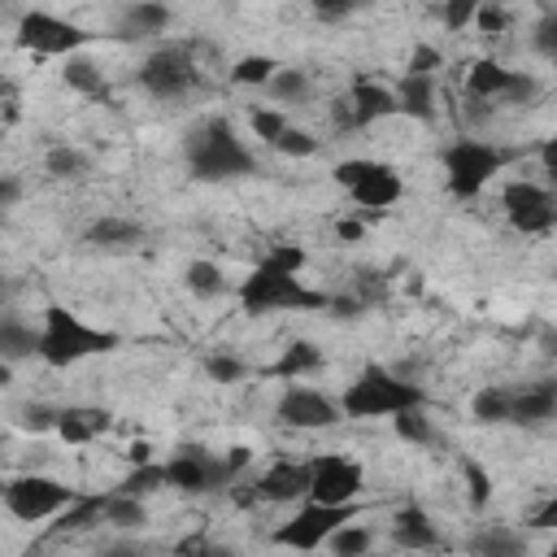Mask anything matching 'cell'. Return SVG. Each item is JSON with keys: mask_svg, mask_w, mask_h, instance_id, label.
I'll use <instances>...</instances> for the list:
<instances>
[{"mask_svg": "<svg viewBox=\"0 0 557 557\" xmlns=\"http://www.w3.org/2000/svg\"><path fill=\"white\" fill-rule=\"evenodd\" d=\"M187 170L200 183H226V178H244L257 174V152L244 144V135L226 122V117H205L187 131Z\"/></svg>", "mask_w": 557, "mask_h": 557, "instance_id": "cell-1", "label": "cell"}, {"mask_svg": "<svg viewBox=\"0 0 557 557\" xmlns=\"http://www.w3.org/2000/svg\"><path fill=\"white\" fill-rule=\"evenodd\" d=\"M117 344H122L117 331L91 326L78 313H70L65 305H48L44 318H39V361H48L52 370H70L87 357L113 352Z\"/></svg>", "mask_w": 557, "mask_h": 557, "instance_id": "cell-2", "label": "cell"}, {"mask_svg": "<svg viewBox=\"0 0 557 557\" xmlns=\"http://www.w3.org/2000/svg\"><path fill=\"white\" fill-rule=\"evenodd\" d=\"M405 409H426V392L383 366H361V374L339 396L344 418H396Z\"/></svg>", "mask_w": 557, "mask_h": 557, "instance_id": "cell-3", "label": "cell"}, {"mask_svg": "<svg viewBox=\"0 0 557 557\" xmlns=\"http://www.w3.org/2000/svg\"><path fill=\"white\" fill-rule=\"evenodd\" d=\"M326 300H331L326 292L309 287L300 274H292L265 257L239 283V305L248 313H300V309H326Z\"/></svg>", "mask_w": 557, "mask_h": 557, "instance_id": "cell-4", "label": "cell"}, {"mask_svg": "<svg viewBox=\"0 0 557 557\" xmlns=\"http://www.w3.org/2000/svg\"><path fill=\"white\" fill-rule=\"evenodd\" d=\"M331 178L335 187L348 191V200L366 213H383L392 209L400 196H405V178L396 165L387 161H374V157H348V161H335L331 165Z\"/></svg>", "mask_w": 557, "mask_h": 557, "instance_id": "cell-5", "label": "cell"}, {"mask_svg": "<svg viewBox=\"0 0 557 557\" xmlns=\"http://www.w3.org/2000/svg\"><path fill=\"white\" fill-rule=\"evenodd\" d=\"M509 152L496 148L492 139H453L444 148V183L457 200H474L500 170H505Z\"/></svg>", "mask_w": 557, "mask_h": 557, "instance_id": "cell-6", "label": "cell"}, {"mask_svg": "<svg viewBox=\"0 0 557 557\" xmlns=\"http://www.w3.org/2000/svg\"><path fill=\"white\" fill-rule=\"evenodd\" d=\"M0 505L17 522H48L61 518L70 505H78V492L52 474H17L0 487Z\"/></svg>", "mask_w": 557, "mask_h": 557, "instance_id": "cell-7", "label": "cell"}, {"mask_svg": "<svg viewBox=\"0 0 557 557\" xmlns=\"http://www.w3.org/2000/svg\"><path fill=\"white\" fill-rule=\"evenodd\" d=\"M352 518H357V505H313V500H300L296 513L287 522H278L270 540L278 548H292V553H318Z\"/></svg>", "mask_w": 557, "mask_h": 557, "instance_id": "cell-8", "label": "cell"}, {"mask_svg": "<svg viewBox=\"0 0 557 557\" xmlns=\"http://www.w3.org/2000/svg\"><path fill=\"white\" fill-rule=\"evenodd\" d=\"M135 78L157 100H183L200 83V65L191 57V44H161L139 61Z\"/></svg>", "mask_w": 557, "mask_h": 557, "instance_id": "cell-9", "label": "cell"}, {"mask_svg": "<svg viewBox=\"0 0 557 557\" xmlns=\"http://www.w3.org/2000/svg\"><path fill=\"white\" fill-rule=\"evenodd\" d=\"M91 35L78 26V22H70V17H61V13H48V9H26L22 17H17V48H26V52H35V57H74L83 44H87Z\"/></svg>", "mask_w": 557, "mask_h": 557, "instance_id": "cell-10", "label": "cell"}, {"mask_svg": "<svg viewBox=\"0 0 557 557\" xmlns=\"http://www.w3.org/2000/svg\"><path fill=\"white\" fill-rule=\"evenodd\" d=\"M366 487V470L348 453H318L309 457V496L313 505H357Z\"/></svg>", "mask_w": 557, "mask_h": 557, "instance_id": "cell-11", "label": "cell"}, {"mask_svg": "<svg viewBox=\"0 0 557 557\" xmlns=\"http://www.w3.org/2000/svg\"><path fill=\"white\" fill-rule=\"evenodd\" d=\"M392 113H396V91L387 83L370 78V74H357L348 83V91L331 104L335 131H366V126H374L379 117H392Z\"/></svg>", "mask_w": 557, "mask_h": 557, "instance_id": "cell-12", "label": "cell"}, {"mask_svg": "<svg viewBox=\"0 0 557 557\" xmlns=\"http://www.w3.org/2000/svg\"><path fill=\"white\" fill-rule=\"evenodd\" d=\"M500 209H505L509 226L522 231V235H548L557 226V200H553L548 183H540V178H513V183H505Z\"/></svg>", "mask_w": 557, "mask_h": 557, "instance_id": "cell-13", "label": "cell"}, {"mask_svg": "<svg viewBox=\"0 0 557 557\" xmlns=\"http://www.w3.org/2000/svg\"><path fill=\"white\" fill-rule=\"evenodd\" d=\"M274 418L283 426H292V431H331L344 413H339V400H331L322 387L287 383V392L274 405Z\"/></svg>", "mask_w": 557, "mask_h": 557, "instance_id": "cell-14", "label": "cell"}, {"mask_svg": "<svg viewBox=\"0 0 557 557\" xmlns=\"http://www.w3.org/2000/svg\"><path fill=\"white\" fill-rule=\"evenodd\" d=\"M161 474H165V487H174V492H213V487H226L222 457L205 453L200 444H187V448L170 453L161 461Z\"/></svg>", "mask_w": 557, "mask_h": 557, "instance_id": "cell-15", "label": "cell"}, {"mask_svg": "<svg viewBox=\"0 0 557 557\" xmlns=\"http://www.w3.org/2000/svg\"><path fill=\"white\" fill-rule=\"evenodd\" d=\"M535 91V78L522 70H509L496 57H479L466 70V96L470 100H527Z\"/></svg>", "mask_w": 557, "mask_h": 557, "instance_id": "cell-16", "label": "cell"}, {"mask_svg": "<svg viewBox=\"0 0 557 557\" xmlns=\"http://www.w3.org/2000/svg\"><path fill=\"white\" fill-rule=\"evenodd\" d=\"M252 483H257L261 505H296V500L309 496V457H305V461L278 457V461H270Z\"/></svg>", "mask_w": 557, "mask_h": 557, "instance_id": "cell-17", "label": "cell"}, {"mask_svg": "<svg viewBox=\"0 0 557 557\" xmlns=\"http://www.w3.org/2000/svg\"><path fill=\"white\" fill-rule=\"evenodd\" d=\"M387 535H392V544L405 548V553H431V548H440V522H435L418 500H409V505H400V509L392 513Z\"/></svg>", "mask_w": 557, "mask_h": 557, "instance_id": "cell-18", "label": "cell"}, {"mask_svg": "<svg viewBox=\"0 0 557 557\" xmlns=\"http://www.w3.org/2000/svg\"><path fill=\"white\" fill-rule=\"evenodd\" d=\"M557 413V383H527V387H509V422L518 426H540Z\"/></svg>", "mask_w": 557, "mask_h": 557, "instance_id": "cell-19", "label": "cell"}, {"mask_svg": "<svg viewBox=\"0 0 557 557\" xmlns=\"http://www.w3.org/2000/svg\"><path fill=\"white\" fill-rule=\"evenodd\" d=\"M0 357L4 366H22L39 357V326H30L22 313H0Z\"/></svg>", "mask_w": 557, "mask_h": 557, "instance_id": "cell-20", "label": "cell"}, {"mask_svg": "<svg viewBox=\"0 0 557 557\" xmlns=\"http://www.w3.org/2000/svg\"><path fill=\"white\" fill-rule=\"evenodd\" d=\"M104 426H109V413L104 409H91V405L57 409V435L65 444H91L96 435H104Z\"/></svg>", "mask_w": 557, "mask_h": 557, "instance_id": "cell-21", "label": "cell"}, {"mask_svg": "<svg viewBox=\"0 0 557 557\" xmlns=\"http://www.w3.org/2000/svg\"><path fill=\"white\" fill-rule=\"evenodd\" d=\"M470 557H527V535L505 522H487L470 540Z\"/></svg>", "mask_w": 557, "mask_h": 557, "instance_id": "cell-22", "label": "cell"}, {"mask_svg": "<svg viewBox=\"0 0 557 557\" xmlns=\"http://www.w3.org/2000/svg\"><path fill=\"white\" fill-rule=\"evenodd\" d=\"M170 22H174V13H170L165 4L139 0V4H126V9H122L117 35H122V39H152V35H165Z\"/></svg>", "mask_w": 557, "mask_h": 557, "instance_id": "cell-23", "label": "cell"}, {"mask_svg": "<svg viewBox=\"0 0 557 557\" xmlns=\"http://www.w3.org/2000/svg\"><path fill=\"white\" fill-rule=\"evenodd\" d=\"M396 113L405 117H418V122H435V78H418V74H405L396 87Z\"/></svg>", "mask_w": 557, "mask_h": 557, "instance_id": "cell-24", "label": "cell"}, {"mask_svg": "<svg viewBox=\"0 0 557 557\" xmlns=\"http://www.w3.org/2000/svg\"><path fill=\"white\" fill-rule=\"evenodd\" d=\"M313 370H322V348L309 344V339H292V344L278 352V361L270 366V374L283 379V383H300V379H309Z\"/></svg>", "mask_w": 557, "mask_h": 557, "instance_id": "cell-25", "label": "cell"}, {"mask_svg": "<svg viewBox=\"0 0 557 557\" xmlns=\"http://www.w3.org/2000/svg\"><path fill=\"white\" fill-rule=\"evenodd\" d=\"M61 83H65L70 91H78V96H91V100L109 96L104 70H100L91 57H83V52H74V57H65V61H61Z\"/></svg>", "mask_w": 557, "mask_h": 557, "instance_id": "cell-26", "label": "cell"}, {"mask_svg": "<svg viewBox=\"0 0 557 557\" xmlns=\"http://www.w3.org/2000/svg\"><path fill=\"white\" fill-rule=\"evenodd\" d=\"M100 522L113 527V531H144L148 527V505L139 496L109 492V496H100Z\"/></svg>", "mask_w": 557, "mask_h": 557, "instance_id": "cell-27", "label": "cell"}, {"mask_svg": "<svg viewBox=\"0 0 557 557\" xmlns=\"http://www.w3.org/2000/svg\"><path fill=\"white\" fill-rule=\"evenodd\" d=\"M265 91H270L274 109H287V104H305V100L313 96V78H309L305 70H296V65H278V70H274V78L265 83Z\"/></svg>", "mask_w": 557, "mask_h": 557, "instance_id": "cell-28", "label": "cell"}, {"mask_svg": "<svg viewBox=\"0 0 557 557\" xmlns=\"http://www.w3.org/2000/svg\"><path fill=\"white\" fill-rule=\"evenodd\" d=\"M183 287H187L196 300H218L231 283H226V270H222L218 261L196 257V261H187V270H183Z\"/></svg>", "mask_w": 557, "mask_h": 557, "instance_id": "cell-29", "label": "cell"}, {"mask_svg": "<svg viewBox=\"0 0 557 557\" xmlns=\"http://www.w3.org/2000/svg\"><path fill=\"white\" fill-rule=\"evenodd\" d=\"M139 235H144V226L131 222V218H117V213H104V218H96V222L83 231V239H87V244H100V248H126V244H135Z\"/></svg>", "mask_w": 557, "mask_h": 557, "instance_id": "cell-30", "label": "cell"}, {"mask_svg": "<svg viewBox=\"0 0 557 557\" xmlns=\"http://www.w3.org/2000/svg\"><path fill=\"white\" fill-rule=\"evenodd\" d=\"M44 170H48L52 178H83V174L91 170V157H87L83 148H74V144H52V148L44 152Z\"/></svg>", "mask_w": 557, "mask_h": 557, "instance_id": "cell-31", "label": "cell"}, {"mask_svg": "<svg viewBox=\"0 0 557 557\" xmlns=\"http://www.w3.org/2000/svg\"><path fill=\"white\" fill-rule=\"evenodd\" d=\"M326 548H331V557H366V553L374 548V531L352 518V522H344V527L326 540Z\"/></svg>", "mask_w": 557, "mask_h": 557, "instance_id": "cell-32", "label": "cell"}, {"mask_svg": "<svg viewBox=\"0 0 557 557\" xmlns=\"http://www.w3.org/2000/svg\"><path fill=\"white\" fill-rule=\"evenodd\" d=\"M274 70H278L274 57H265V52H248V57H239V61L231 65V83H235V87H265V83L274 78Z\"/></svg>", "mask_w": 557, "mask_h": 557, "instance_id": "cell-33", "label": "cell"}, {"mask_svg": "<svg viewBox=\"0 0 557 557\" xmlns=\"http://www.w3.org/2000/svg\"><path fill=\"white\" fill-rule=\"evenodd\" d=\"M470 413H474L479 422H487V426L509 422V387H496V383L479 387L474 400H470Z\"/></svg>", "mask_w": 557, "mask_h": 557, "instance_id": "cell-34", "label": "cell"}, {"mask_svg": "<svg viewBox=\"0 0 557 557\" xmlns=\"http://www.w3.org/2000/svg\"><path fill=\"white\" fill-rule=\"evenodd\" d=\"M392 426H396V435H400L405 444H418V448L435 444V422L426 418V409H405V413L392 418Z\"/></svg>", "mask_w": 557, "mask_h": 557, "instance_id": "cell-35", "label": "cell"}, {"mask_svg": "<svg viewBox=\"0 0 557 557\" xmlns=\"http://www.w3.org/2000/svg\"><path fill=\"white\" fill-rule=\"evenodd\" d=\"M165 487V474H161V466L157 461H148V466H131V474L113 487V492H122V496H152V492H161Z\"/></svg>", "mask_w": 557, "mask_h": 557, "instance_id": "cell-36", "label": "cell"}, {"mask_svg": "<svg viewBox=\"0 0 557 557\" xmlns=\"http://www.w3.org/2000/svg\"><path fill=\"white\" fill-rule=\"evenodd\" d=\"M205 374H209L213 383H244L252 370H248V361H244V357H235V352L218 348V352H209V357H205Z\"/></svg>", "mask_w": 557, "mask_h": 557, "instance_id": "cell-37", "label": "cell"}, {"mask_svg": "<svg viewBox=\"0 0 557 557\" xmlns=\"http://www.w3.org/2000/svg\"><path fill=\"white\" fill-rule=\"evenodd\" d=\"M287 126H292V122H287V113H283V109H274V104H270V109H252V113H248V131H252L261 144H274Z\"/></svg>", "mask_w": 557, "mask_h": 557, "instance_id": "cell-38", "label": "cell"}, {"mask_svg": "<svg viewBox=\"0 0 557 557\" xmlns=\"http://www.w3.org/2000/svg\"><path fill=\"white\" fill-rule=\"evenodd\" d=\"M461 474H466L470 505H474V509H483V505L492 500V474H487V470H483V461H474V457H466V461H461Z\"/></svg>", "mask_w": 557, "mask_h": 557, "instance_id": "cell-39", "label": "cell"}, {"mask_svg": "<svg viewBox=\"0 0 557 557\" xmlns=\"http://www.w3.org/2000/svg\"><path fill=\"white\" fill-rule=\"evenodd\" d=\"M270 148H274V152H283V157H296V161H300V157H313L322 144H318L309 131H300V126H287V131H283V135H278Z\"/></svg>", "mask_w": 557, "mask_h": 557, "instance_id": "cell-40", "label": "cell"}, {"mask_svg": "<svg viewBox=\"0 0 557 557\" xmlns=\"http://www.w3.org/2000/svg\"><path fill=\"white\" fill-rule=\"evenodd\" d=\"M479 35H505L509 30V9L505 4H474V22Z\"/></svg>", "mask_w": 557, "mask_h": 557, "instance_id": "cell-41", "label": "cell"}, {"mask_svg": "<svg viewBox=\"0 0 557 557\" xmlns=\"http://www.w3.org/2000/svg\"><path fill=\"white\" fill-rule=\"evenodd\" d=\"M265 261L283 265V270H292V274H305V261H309V252H305L300 244H274V248L265 252Z\"/></svg>", "mask_w": 557, "mask_h": 557, "instance_id": "cell-42", "label": "cell"}, {"mask_svg": "<svg viewBox=\"0 0 557 557\" xmlns=\"http://www.w3.org/2000/svg\"><path fill=\"white\" fill-rule=\"evenodd\" d=\"M17 422H22V431L44 435V431H57V409H52V405H26Z\"/></svg>", "mask_w": 557, "mask_h": 557, "instance_id": "cell-43", "label": "cell"}, {"mask_svg": "<svg viewBox=\"0 0 557 557\" xmlns=\"http://www.w3.org/2000/svg\"><path fill=\"white\" fill-rule=\"evenodd\" d=\"M435 65H440V48H431V44H418V48L409 52V70H405V74H418V78H435Z\"/></svg>", "mask_w": 557, "mask_h": 557, "instance_id": "cell-44", "label": "cell"}, {"mask_svg": "<svg viewBox=\"0 0 557 557\" xmlns=\"http://www.w3.org/2000/svg\"><path fill=\"white\" fill-rule=\"evenodd\" d=\"M17 113H22L17 91H13V83H9V78H0V131H4V126H13V122H17Z\"/></svg>", "mask_w": 557, "mask_h": 557, "instance_id": "cell-45", "label": "cell"}, {"mask_svg": "<svg viewBox=\"0 0 557 557\" xmlns=\"http://www.w3.org/2000/svg\"><path fill=\"white\" fill-rule=\"evenodd\" d=\"M440 22H444L448 30H461V26L474 22V4H444V9H440Z\"/></svg>", "mask_w": 557, "mask_h": 557, "instance_id": "cell-46", "label": "cell"}, {"mask_svg": "<svg viewBox=\"0 0 557 557\" xmlns=\"http://www.w3.org/2000/svg\"><path fill=\"white\" fill-rule=\"evenodd\" d=\"M231 500H235L239 509H252V505H261V496H257V483H252V479H235V483H231Z\"/></svg>", "mask_w": 557, "mask_h": 557, "instance_id": "cell-47", "label": "cell"}, {"mask_svg": "<svg viewBox=\"0 0 557 557\" xmlns=\"http://www.w3.org/2000/svg\"><path fill=\"white\" fill-rule=\"evenodd\" d=\"M209 548H213V540H209L205 531H196V535H187V540L178 544V557H209Z\"/></svg>", "mask_w": 557, "mask_h": 557, "instance_id": "cell-48", "label": "cell"}, {"mask_svg": "<svg viewBox=\"0 0 557 557\" xmlns=\"http://www.w3.org/2000/svg\"><path fill=\"white\" fill-rule=\"evenodd\" d=\"M361 235H366L361 218H339V222H335V239H339V244H357Z\"/></svg>", "mask_w": 557, "mask_h": 557, "instance_id": "cell-49", "label": "cell"}, {"mask_svg": "<svg viewBox=\"0 0 557 557\" xmlns=\"http://www.w3.org/2000/svg\"><path fill=\"white\" fill-rule=\"evenodd\" d=\"M100 557H152L144 544H135V540H117V544H109Z\"/></svg>", "mask_w": 557, "mask_h": 557, "instance_id": "cell-50", "label": "cell"}, {"mask_svg": "<svg viewBox=\"0 0 557 557\" xmlns=\"http://www.w3.org/2000/svg\"><path fill=\"white\" fill-rule=\"evenodd\" d=\"M553 518H557V500H553V496H548V500H544V505H540V509H535V513H531V518H527V522H531V527H540V531H544V527H553Z\"/></svg>", "mask_w": 557, "mask_h": 557, "instance_id": "cell-51", "label": "cell"}, {"mask_svg": "<svg viewBox=\"0 0 557 557\" xmlns=\"http://www.w3.org/2000/svg\"><path fill=\"white\" fill-rule=\"evenodd\" d=\"M348 13H352V4H318L322 22H335V17H348Z\"/></svg>", "mask_w": 557, "mask_h": 557, "instance_id": "cell-52", "label": "cell"}, {"mask_svg": "<svg viewBox=\"0 0 557 557\" xmlns=\"http://www.w3.org/2000/svg\"><path fill=\"white\" fill-rule=\"evenodd\" d=\"M126 457H131V466H148V461H152V448L139 440V444H131V453H126Z\"/></svg>", "mask_w": 557, "mask_h": 557, "instance_id": "cell-53", "label": "cell"}, {"mask_svg": "<svg viewBox=\"0 0 557 557\" xmlns=\"http://www.w3.org/2000/svg\"><path fill=\"white\" fill-rule=\"evenodd\" d=\"M17 196V187L9 183V178H0V218H4V209H9V200Z\"/></svg>", "mask_w": 557, "mask_h": 557, "instance_id": "cell-54", "label": "cell"}, {"mask_svg": "<svg viewBox=\"0 0 557 557\" xmlns=\"http://www.w3.org/2000/svg\"><path fill=\"white\" fill-rule=\"evenodd\" d=\"M9 379H13V366H4V357H0V387H4Z\"/></svg>", "mask_w": 557, "mask_h": 557, "instance_id": "cell-55", "label": "cell"}, {"mask_svg": "<svg viewBox=\"0 0 557 557\" xmlns=\"http://www.w3.org/2000/svg\"><path fill=\"white\" fill-rule=\"evenodd\" d=\"M209 557H235V553H231V548H218V544H213V548H209Z\"/></svg>", "mask_w": 557, "mask_h": 557, "instance_id": "cell-56", "label": "cell"}]
</instances>
